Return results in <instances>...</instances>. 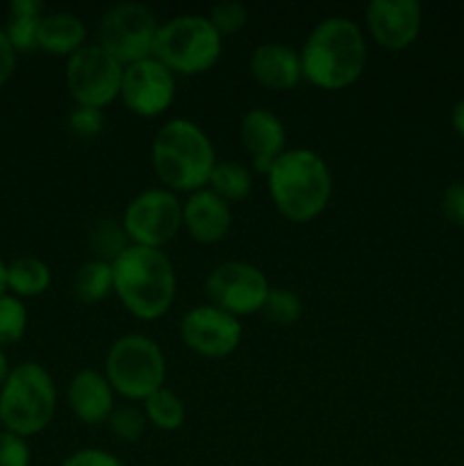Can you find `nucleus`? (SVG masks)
Here are the masks:
<instances>
[{
  "label": "nucleus",
  "instance_id": "obj_33",
  "mask_svg": "<svg viewBox=\"0 0 464 466\" xmlns=\"http://www.w3.org/2000/svg\"><path fill=\"white\" fill-rule=\"evenodd\" d=\"M62 466H126L116 455L103 449H80L64 460Z\"/></svg>",
  "mask_w": 464,
  "mask_h": 466
},
{
  "label": "nucleus",
  "instance_id": "obj_13",
  "mask_svg": "<svg viewBox=\"0 0 464 466\" xmlns=\"http://www.w3.org/2000/svg\"><path fill=\"white\" fill-rule=\"evenodd\" d=\"M180 337L203 358H227L241 341V323L235 314L217 305H196L182 317Z\"/></svg>",
  "mask_w": 464,
  "mask_h": 466
},
{
  "label": "nucleus",
  "instance_id": "obj_6",
  "mask_svg": "<svg viewBox=\"0 0 464 466\" xmlns=\"http://www.w3.org/2000/svg\"><path fill=\"white\" fill-rule=\"evenodd\" d=\"M223 50V36L203 14H180L159 23L153 57L173 73L194 76L212 68Z\"/></svg>",
  "mask_w": 464,
  "mask_h": 466
},
{
  "label": "nucleus",
  "instance_id": "obj_3",
  "mask_svg": "<svg viewBox=\"0 0 464 466\" xmlns=\"http://www.w3.org/2000/svg\"><path fill=\"white\" fill-rule=\"evenodd\" d=\"M212 139L198 123L171 118L150 144V164L164 187L171 191H198L209 182L217 164Z\"/></svg>",
  "mask_w": 464,
  "mask_h": 466
},
{
  "label": "nucleus",
  "instance_id": "obj_9",
  "mask_svg": "<svg viewBox=\"0 0 464 466\" xmlns=\"http://www.w3.org/2000/svg\"><path fill=\"white\" fill-rule=\"evenodd\" d=\"M182 228V203L176 191L150 187L136 194L123 212V230L135 246L159 248L166 246Z\"/></svg>",
  "mask_w": 464,
  "mask_h": 466
},
{
  "label": "nucleus",
  "instance_id": "obj_37",
  "mask_svg": "<svg viewBox=\"0 0 464 466\" xmlns=\"http://www.w3.org/2000/svg\"><path fill=\"white\" fill-rule=\"evenodd\" d=\"M5 289H7V264L0 259V296L5 294Z\"/></svg>",
  "mask_w": 464,
  "mask_h": 466
},
{
  "label": "nucleus",
  "instance_id": "obj_12",
  "mask_svg": "<svg viewBox=\"0 0 464 466\" xmlns=\"http://www.w3.org/2000/svg\"><path fill=\"white\" fill-rule=\"evenodd\" d=\"M121 98L136 116H159L176 98V73L155 57L127 64L123 68Z\"/></svg>",
  "mask_w": 464,
  "mask_h": 466
},
{
  "label": "nucleus",
  "instance_id": "obj_8",
  "mask_svg": "<svg viewBox=\"0 0 464 466\" xmlns=\"http://www.w3.org/2000/svg\"><path fill=\"white\" fill-rule=\"evenodd\" d=\"M159 21L153 9L141 3H118L105 12L98 25V41L123 66L153 57Z\"/></svg>",
  "mask_w": 464,
  "mask_h": 466
},
{
  "label": "nucleus",
  "instance_id": "obj_15",
  "mask_svg": "<svg viewBox=\"0 0 464 466\" xmlns=\"http://www.w3.org/2000/svg\"><path fill=\"white\" fill-rule=\"evenodd\" d=\"M239 137L246 150L253 155L255 168L259 173H267V176L273 164H276V159L287 150L285 123L271 109L255 107L246 112L244 118H241Z\"/></svg>",
  "mask_w": 464,
  "mask_h": 466
},
{
  "label": "nucleus",
  "instance_id": "obj_38",
  "mask_svg": "<svg viewBox=\"0 0 464 466\" xmlns=\"http://www.w3.org/2000/svg\"><path fill=\"white\" fill-rule=\"evenodd\" d=\"M0 426H3V421H0Z\"/></svg>",
  "mask_w": 464,
  "mask_h": 466
},
{
  "label": "nucleus",
  "instance_id": "obj_32",
  "mask_svg": "<svg viewBox=\"0 0 464 466\" xmlns=\"http://www.w3.org/2000/svg\"><path fill=\"white\" fill-rule=\"evenodd\" d=\"M441 209L450 223L464 228V182H453L446 187L441 194Z\"/></svg>",
  "mask_w": 464,
  "mask_h": 466
},
{
  "label": "nucleus",
  "instance_id": "obj_14",
  "mask_svg": "<svg viewBox=\"0 0 464 466\" xmlns=\"http://www.w3.org/2000/svg\"><path fill=\"white\" fill-rule=\"evenodd\" d=\"M423 9L417 0H371L367 25L373 39L391 50L414 44L421 32Z\"/></svg>",
  "mask_w": 464,
  "mask_h": 466
},
{
  "label": "nucleus",
  "instance_id": "obj_31",
  "mask_svg": "<svg viewBox=\"0 0 464 466\" xmlns=\"http://www.w3.org/2000/svg\"><path fill=\"white\" fill-rule=\"evenodd\" d=\"M0 466H30V446L25 437L0 431Z\"/></svg>",
  "mask_w": 464,
  "mask_h": 466
},
{
  "label": "nucleus",
  "instance_id": "obj_20",
  "mask_svg": "<svg viewBox=\"0 0 464 466\" xmlns=\"http://www.w3.org/2000/svg\"><path fill=\"white\" fill-rule=\"evenodd\" d=\"M41 16H44V5L39 0H14L9 5V21L5 35L14 50L36 48Z\"/></svg>",
  "mask_w": 464,
  "mask_h": 466
},
{
  "label": "nucleus",
  "instance_id": "obj_27",
  "mask_svg": "<svg viewBox=\"0 0 464 466\" xmlns=\"http://www.w3.org/2000/svg\"><path fill=\"white\" fill-rule=\"evenodd\" d=\"M27 309L18 296H0V349L12 346L25 335Z\"/></svg>",
  "mask_w": 464,
  "mask_h": 466
},
{
  "label": "nucleus",
  "instance_id": "obj_17",
  "mask_svg": "<svg viewBox=\"0 0 464 466\" xmlns=\"http://www.w3.org/2000/svg\"><path fill=\"white\" fill-rule=\"evenodd\" d=\"M114 387L107 376L96 369H80L68 385V405L86 426L109 421L114 412Z\"/></svg>",
  "mask_w": 464,
  "mask_h": 466
},
{
  "label": "nucleus",
  "instance_id": "obj_24",
  "mask_svg": "<svg viewBox=\"0 0 464 466\" xmlns=\"http://www.w3.org/2000/svg\"><path fill=\"white\" fill-rule=\"evenodd\" d=\"M144 414L159 431H177L185 423V403L173 390L159 387L144 400Z\"/></svg>",
  "mask_w": 464,
  "mask_h": 466
},
{
  "label": "nucleus",
  "instance_id": "obj_26",
  "mask_svg": "<svg viewBox=\"0 0 464 466\" xmlns=\"http://www.w3.org/2000/svg\"><path fill=\"white\" fill-rule=\"evenodd\" d=\"M262 314L276 326H291L303 314V300L289 287H271L264 300Z\"/></svg>",
  "mask_w": 464,
  "mask_h": 466
},
{
  "label": "nucleus",
  "instance_id": "obj_21",
  "mask_svg": "<svg viewBox=\"0 0 464 466\" xmlns=\"http://www.w3.org/2000/svg\"><path fill=\"white\" fill-rule=\"evenodd\" d=\"M114 291V268L107 259L91 258L77 267L73 276V294L82 303H98Z\"/></svg>",
  "mask_w": 464,
  "mask_h": 466
},
{
  "label": "nucleus",
  "instance_id": "obj_34",
  "mask_svg": "<svg viewBox=\"0 0 464 466\" xmlns=\"http://www.w3.org/2000/svg\"><path fill=\"white\" fill-rule=\"evenodd\" d=\"M14 66H16V50L9 44L5 30H0V86L9 80V76L14 73Z\"/></svg>",
  "mask_w": 464,
  "mask_h": 466
},
{
  "label": "nucleus",
  "instance_id": "obj_18",
  "mask_svg": "<svg viewBox=\"0 0 464 466\" xmlns=\"http://www.w3.org/2000/svg\"><path fill=\"white\" fill-rule=\"evenodd\" d=\"M248 66L255 80L262 82L268 89H291V86H296L303 80L300 53L291 48V46L280 44V41L259 44L250 53Z\"/></svg>",
  "mask_w": 464,
  "mask_h": 466
},
{
  "label": "nucleus",
  "instance_id": "obj_22",
  "mask_svg": "<svg viewBox=\"0 0 464 466\" xmlns=\"http://www.w3.org/2000/svg\"><path fill=\"white\" fill-rule=\"evenodd\" d=\"M53 273L50 267L39 258H16L12 264H7V289L14 291V296H39L50 287Z\"/></svg>",
  "mask_w": 464,
  "mask_h": 466
},
{
  "label": "nucleus",
  "instance_id": "obj_29",
  "mask_svg": "<svg viewBox=\"0 0 464 466\" xmlns=\"http://www.w3.org/2000/svg\"><path fill=\"white\" fill-rule=\"evenodd\" d=\"M209 23L217 27L218 35H232V32L241 30L248 21V7L239 0H221L209 9Z\"/></svg>",
  "mask_w": 464,
  "mask_h": 466
},
{
  "label": "nucleus",
  "instance_id": "obj_1",
  "mask_svg": "<svg viewBox=\"0 0 464 466\" xmlns=\"http://www.w3.org/2000/svg\"><path fill=\"white\" fill-rule=\"evenodd\" d=\"M303 77L321 89L350 86L367 64V41L355 21L346 16L323 18L300 48Z\"/></svg>",
  "mask_w": 464,
  "mask_h": 466
},
{
  "label": "nucleus",
  "instance_id": "obj_4",
  "mask_svg": "<svg viewBox=\"0 0 464 466\" xmlns=\"http://www.w3.org/2000/svg\"><path fill=\"white\" fill-rule=\"evenodd\" d=\"M268 194L277 212L294 223H308L326 209L332 176L326 159L309 148H287L268 171Z\"/></svg>",
  "mask_w": 464,
  "mask_h": 466
},
{
  "label": "nucleus",
  "instance_id": "obj_28",
  "mask_svg": "<svg viewBox=\"0 0 464 466\" xmlns=\"http://www.w3.org/2000/svg\"><path fill=\"white\" fill-rule=\"evenodd\" d=\"M109 431L118 437L121 441H136L146 432L148 419H146L144 408H135V405H123V408H114L112 417H109Z\"/></svg>",
  "mask_w": 464,
  "mask_h": 466
},
{
  "label": "nucleus",
  "instance_id": "obj_11",
  "mask_svg": "<svg viewBox=\"0 0 464 466\" xmlns=\"http://www.w3.org/2000/svg\"><path fill=\"white\" fill-rule=\"evenodd\" d=\"M268 289L271 285L262 268L244 262V259L221 262L209 271L207 280H205L209 303L235 314L237 319L244 314L262 312Z\"/></svg>",
  "mask_w": 464,
  "mask_h": 466
},
{
  "label": "nucleus",
  "instance_id": "obj_30",
  "mask_svg": "<svg viewBox=\"0 0 464 466\" xmlns=\"http://www.w3.org/2000/svg\"><path fill=\"white\" fill-rule=\"evenodd\" d=\"M68 130L77 137H96L103 132L105 127V114L103 109L89 107V105H76V107L68 112Z\"/></svg>",
  "mask_w": 464,
  "mask_h": 466
},
{
  "label": "nucleus",
  "instance_id": "obj_10",
  "mask_svg": "<svg viewBox=\"0 0 464 466\" xmlns=\"http://www.w3.org/2000/svg\"><path fill=\"white\" fill-rule=\"evenodd\" d=\"M123 64L98 44H85L66 62V86L76 105L103 109L121 96Z\"/></svg>",
  "mask_w": 464,
  "mask_h": 466
},
{
  "label": "nucleus",
  "instance_id": "obj_25",
  "mask_svg": "<svg viewBox=\"0 0 464 466\" xmlns=\"http://www.w3.org/2000/svg\"><path fill=\"white\" fill-rule=\"evenodd\" d=\"M89 246L96 258L114 262L130 246V239L123 230V223L112 221V218H100L89 232Z\"/></svg>",
  "mask_w": 464,
  "mask_h": 466
},
{
  "label": "nucleus",
  "instance_id": "obj_35",
  "mask_svg": "<svg viewBox=\"0 0 464 466\" xmlns=\"http://www.w3.org/2000/svg\"><path fill=\"white\" fill-rule=\"evenodd\" d=\"M450 121H453V127L458 130V135L464 137V100L455 103L453 112H450Z\"/></svg>",
  "mask_w": 464,
  "mask_h": 466
},
{
  "label": "nucleus",
  "instance_id": "obj_19",
  "mask_svg": "<svg viewBox=\"0 0 464 466\" xmlns=\"http://www.w3.org/2000/svg\"><path fill=\"white\" fill-rule=\"evenodd\" d=\"M86 25L80 16L71 12H50L41 16L36 32V48H44L55 55H68L85 46Z\"/></svg>",
  "mask_w": 464,
  "mask_h": 466
},
{
  "label": "nucleus",
  "instance_id": "obj_16",
  "mask_svg": "<svg viewBox=\"0 0 464 466\" xmlns=\"http://www.w3.org/2000/svg\"><path fill=\"white\" fill-rule=\"evenodd\" d=\"M182 226L200 244H217L232 228L230 203L209 187L191 191L182 203Z\"/></svg>",
  "mask_w": 464,
  "mask_h": 466
},
{
  "label": "nucleus",
  "instance_id": "obj_2",
  "mask_svg": "<svg viewBox=\"0 0 464 466\" xmlns=\"http://www.w3.org/2000/svg\"><path fill=\"white\" fill-rule=\"evenodd\" d=\"M114 294L136 319L155 321L173 305L177 289L176 268L159 248L130 244L112 262Z\"/></svg>",
  "mask_w": 464,
  "mask_h": 466
},
{
  "label": "nucleus",
  "instance_id": "obj_23",
  "mask_svg": "<svg viewBox=\"0 0 464 466\" xmlns=\"http://www.w3.org/2000/svg\"><path fill=\"white\" fill-rule=\"evenodd\" d=\"M209 189L214 194L221 196L227 203H239L253 189V176H250V168L244 167L241 162H230V159H223L217 162L212 168V176H209Z\"/></svg>",
  "mask_w": 464,
  "mask_h": 466
},
{
  "label": "nucleus",
  "instance_id": "obj_36",
  "mask_svg": "<svg viewBox=\"0 0 464 466\" xmlns=\"http://www.w3.org/2000/svg\"><path fill=\"white\" fill-rule=\"evenodd\" d=\"M9 371H12V369H9V362H7V358H5L3 349H0V387H3V382L7 380Z\"/></svg>",
  "mask_w": 464,
  "mask_h": 466
},
{
  "label": "nucleus",
  "instance_id": "obj_5",
  "mask_svg": "<svg viewBox=\"0 0 464 466\" xmlns=\"http://www.w3.org/2000/svg\"><path fill=\"white\" fill-rule=\"evenodd\" d=\"M57 410L55 380L41 364L23 362L9 371L0 390V421L5 431L30 437L44 431Z\"/></svg>",
  "mask_w": 464,
  "mask_h": 466
},
{
  "label": "nucleus",
  "instance_id": "obj_7",
  "mask_svg": "<svg viewBox=\"0 0 464 466\" xmlns=\"http://www.w3.org/2000/svg\"><path fill=\"white\" fill-rule=\"evenodd\" d=\"M105 376L116 394L130 400H146L164 387L166 360L157 341L141 332H130L109 346Z\"/></svg>",
  "mask_w": 464,
  "mask_h": 466
}]
</instances>
